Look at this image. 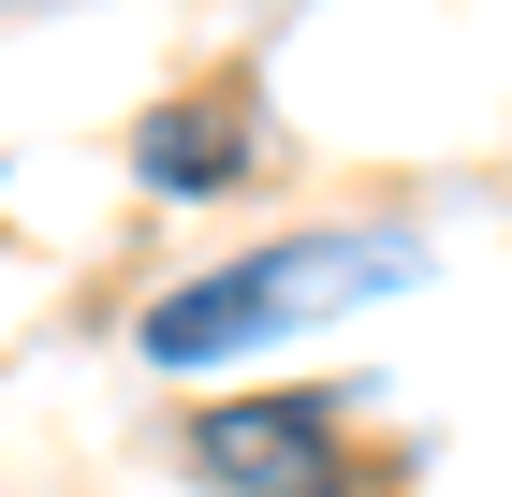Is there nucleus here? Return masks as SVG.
<instances>
[{
  "label": "nucleus",
  "mask_w": 512,
  "mask_h": 497,
  "mask_svg": "<svg viewBox=\"0 0 512 497\" xmlns=\"http://www.w3.org/2000/svg\"><path fill=\"white\" fill-rule=\"evenodd\" d=\"M395 278H410L395 234H308V249L220 264V278H191V293L147 307V366H220V351L293 337V322H322V307H366V293H395Z\"/></svg>",
  "instance_id": "nucleus-1"
},
{
  "label": "nucleus",
  "mask_w": 512,
  "mask_h": 497,
  "mask_svg": "<svg viewBox=\"0 0 512 497\" xmlns=\"http://www.w3.org/2000/svg\"><path fill=\"white\" fill-rule=\"evenodd\" d=\"M205 468H220V483H264V468L308 483V468H322V410H220V424H205Z\"/></svg>",
  "instance_id": "nucleus-2"
},
{
  "label": "nucleus",
  "mask_w": 512,
  "mask_h": 497,
  "mask_svg": "<svg viewBox=\"0 0 512 497\" xmlns=\"http://www.w3.org/2000/svg\"><path fill=\"white\" fill-rule=\"evenodd\" d=\"M132 161H147L161 191H220V176H235V132H220V117H161Z\"/></svg>",
  "instance_id": "nucleus-3"
}]
</instances>
